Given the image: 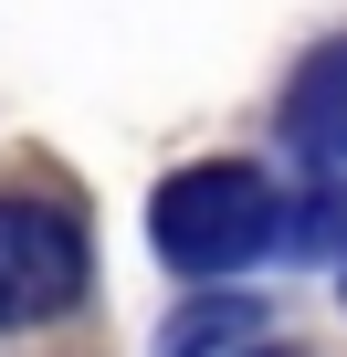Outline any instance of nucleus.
Listing matches in <instances>:
<instances>
[{"label":"nucleus","mask_w":347,"mask_h":357,"mask_svg":"<svg viewBox=\"0 0 347 357\" xmlns=\"http://www.w3.org/2000/svg\"><path fill=\"white\" fill-rule=\"evenodd\" d=\"M84 263L95 252L64 200H32V190L0 200V326H53L84 294Z\"/></svg>","instance_id":"2"},{"label":"nucleus","mask_w":347,"mask_h":357,"mask_svg":"<svg viewBox=\"0 0 347 357\" xmlns=\"http://www.w3.org/2000/svg\"><path fill=\"white\" fill-rule=\"evenodd\" d=\"M242 336H263V305L253 294H211V305H179V315L158 326V357H221Z\"/></svg>","instance_id":"4"},{"label":"nucleus","mask_w":347,"mask_h":357,"mask_svg":"<svg viewBox=\"0 0 347 357\" xmlns=\"http://www.w3.org/2000/svg\"><path fill=\"white\" fill-rule=\"evenodd\" d=\"M147 242H158V263H179V273H232V263H253V252L284 242V200H274L263 168L211 158V168H179L158 190Z\"/></svg>","instance_id":"1"},{"label":"nucleus","mask_w":347,"mask_h":357,"mask_svg":"<svg viewBox=\"0 0 347 357\" xmlns=\"http://www.w3.org/2000/svg\"><path fill=\"white\" fill-rule=\"evenodd\" d=\"M274 357H295V347H274Z\"/></svg>","instance_id":"5"},{"label":"nucleus","mask_w":347,"mask_h":357,"mask_svg":"<svg viewBox=\"0 0 347 357\" xmlns=\"http://www.w3.org/2000/svg\"><path fill=\"white\" fill-rule=\"evenodd\" d=\"M284 137H295V158H347V43H316L305 63H295V84H284Z\"/></svg>","instance_id":"3"},{"label":"nucleus","mask_w":347,"mask_h":357,"mask_svg":"<svg viewBox=\"0 0 347 357\" xmlns=\"http://www.w3.org/2000/svg\"><path fill=\"white\" fill-rule=\"evenodd\" d=\"M337 263H347V252H337Z\"/></svg>","instance_id":"6"}]
</instances>
